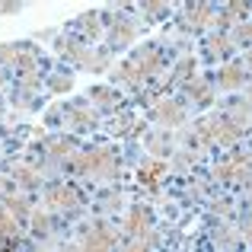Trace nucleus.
<instances>
[{
    "mask_svg": "<svg viewBox=\"0 0 252 252\" xmlns=\"http://www.w3.org/2000/svg\"><path fill=\"white\" fill-rule=\"evenodd\" d=\"M185 13H189V16H191L189 23L195 26V29H201V26H208V23H211V13H214V10H211L208 3H201V6L195 3V6H189V10H185Z\"/></svg>",
    "mask_w": 252,
    "mask_h": 252,
    "instance_id": "nucleus-15",
    "label": "nucleus"
},
{
    "mask_svg": "<svg viewBox=\"0 0 252 252\" xmlns=\"http://www.w3.org/2000/svg\"><path fill=\"white\" fill-rule=\"evenodd\" d=\"M160 70V51L157 48H137L134 55L128 58V64L115 70V80H125V83H144Z\"/></svg>",
    "mask_w": 252,
    "mask_h": 252,
    "instance_id": "nucleus-3",
    "label": "nucleus"
},
{
    "mask_svg": "<svg viewBox=\"0 0 252 252\" xmlns=\"http://www.w3.org/2000/svg\"><path fill=\"white\" fill-rule=\"evenodd\" d=\"M243 230H246V240L252 243V217H249V220H246V227H243Z\"/></svg>",
    "mask_w": 252,
    "mask_h": 252,
    "instance_id": "nucleus-26",
    "label": "nucleus"
},
{
    "mask_svg": "<svg viewBox=\"0 0 252 252\" xmlns=\"http://www.w3.org/2000/svg\"><path fill=\"white\" fill-rule=\"evenodd\" d=\"M144 13H147V16H157V13H166V3H147V6H144Z\"/></svg>",
    "mask_w": 252,
    "mask_h": 252,
    "instance_id": "nucleus-25",
    "label": "nucleus"
},
{
    "mask_svg": "<svg viewBox=\"0 0 252 252\" xmlns=\"http://www.w3.org/2000/svg\"><path fill=\"white\" fill-rule=\"evenodd\" d=\"M185 90H189V96L191 99H195V102H208V99H211V86L208 83H198V80H189V86H185Z\"/></svg>",
    "mask_w": 252,
    "mask_h": 252,
    "instance_id": "nucleus-17",
    "label": "nucleus"
},
{
    "mask_svg": "<svg viewBox=\"0 0 252 252\" xmlns=\"http://www.w3.org/2000/svg\"><path fill=\"white\" fill-rule=\"evenodd\" d=\"M217 179H223V182H236V185L252 182V160L243 154V150H233V154L217 166Z\"/></svg>",
    "mask_w": 252,
    "mask_h": 252,
    "instance_id": "nucleus-4",
    "label": "nucleus"
},
{
    "mask_svg": "<svg viewBox=\"0 0 252 252\" xmlns=\"http://www.w3.org/2000/svg\"><path fill=\"white\" fill-rule=\"evenodd\" d=\"M48 86H51V90H55V93H64V90H67V86H70V77H55V80H51Z\"/></svg>",
    "mask_w": 252,
    "mask_h": 252,
    "instance_id": "nucleus-24",
    "label": "nucleus"
},
{
    "mask_svg": "<svg viewBox=\"0 0 252 252\" xmlns=\"http://www.w3.org/2000/svg\"><path fill=\"white\" fill-rule=\"evenodd\" d=\"M150 150H154V154H166V150H169V141H166V137H150Z\"/></svg>",
    "mask_w": 252,
    "mask_h": 252,
    "instance_id": "nucleus-22",
    "label": "nucleus"
},
{
    "mask_svg": "<svg viewBox=\"0 0 252 252\" xmlns=\"http://www.w3.org/2000/svg\"><path fill=\"white\" fill-rule=\"evenodd\" d=\"M191 67H195V61H191V58H185V61L179 64L176 70H172V83H182V80H189V77H191Z\"/></svg>",
    "mask_w": 252,
    "mask_h": 252,
    "instance_id": "nucleus-20",
    "label": "nucleus"
},
{
    "mask_svg": "<svg viewBox=\"0 0 252 252\" xmlns=\"http://www.w3.org/2000/svg\"><path fill=\"white\" fill-rule=\"evenodd\" d=\"M246 74H249V70H246L243 61H230L227 67L220 70V86H223V90H240V86L246 83Z\"/></svg>",
    "mask_w": 252,
    "mask_h": 252,
    "instance_id": "nucleus-10",
    "label": "nucleus"
},
{
    "mask_svg": "<svg viewBox=\"0 0 252 252\" xmlns=\"http://www.w3.org/2000/svg\"><path fill=\"white\" fill-rule=\"evenodd\" d=\"M150 223H154L150 208L134 204V208L128 211V217H125V233H128V240H144V236H150Z\"/></svg>",
    "mask_w": 252,
    "mask_h": 252,
    "instance_id": "nucleus-6",
    "label": "nucleus"
},
{
    "mask_svg": "<svg viewBox=\"0 0 252 252\" xmlns=\"http://www.w3.org/2000/svg\"><path fill=\"white\" fill-rule=\"evenodd\" d=\"M45 204L55 211H70L80 204V191L74 189V185H51L48 191H45Z\"/></svg>",
    "mask_w": 252,
    "mask_h": 252,
    "instance_id": "nucleus-7",
    "label": "nucleus"
},
{
    "mask_svg": "<svg viewBox=\"0 0 252 252\" xmlns=\"http://www.w3.org/2000/svg\"><path fill=\"white\" fill-rule=\"evenodd\" d=\"M163 172H166V166H163L160 160H150V163H144V166H141V172H137V176H141L144 185H157V182L163 179Z\"/></svg>",
    "mask_w": 252,
    "mask_h": 252,
    "instance_id": "nucleus-12",
    "label": "nucleus"
},
{
    "mask_svg": "<svg viewBox=\"0 0 252 252\" xmlns=\"http://www.w3.org/2000/svg\"><path fill=\"white\" fill-rule=\"evenodd\" d=\"M230 42H233V48H236V45H240V48H243V45H252V23H240V26H236L233 35H230Z\"/></svg>",
    "mask_w": 252,
    "mask_h": 252,
    "instance_id": "nucleus-16",
    "label": "nucleus"
},
{
    "mask_svg": "<svg viewBox=\"0 0 252 252\" xmlns=\"http://www.w3.org/2000/svg\"><path fill=\"white\" fill-rule=\"evenodd\" d=\"M16 179H19V182H26V185H35L38 182V176L32 169H16Z\"/></svg>",
    "mask_w": 252,
    "mask_h": 252,
    "instance_id": "nucleus-23",
    "label": "nucleus"
},
{
    "mask_svg": "<svg viewBox=\"0 0 252 252\" xmlns=\"http://www.w3.org/2000/svg\"><path fill=\"white\" fill-rule=\"evenodd\" d=\"M83 252H115V230L109 223H90L80 233Z\"/></svg>",
    "mask_w": 252,
    "mask_h": 252,
    "instance_id": "nucleus-5",
    "label": "nucleus"
},
{
    "mask_svg": "<svg viewBox=\"0 0 252 252\" xmlns=\"http://www.w3.org/2000/svg\"><path fill=\"white\" fill-rule=\"evenodd\" d=\"M16 236H19V220L6 208H0V240L16 243Z\"/></svg>",
    "mask_w": 252,
    "mask_h": 252,
    "instance_id": "nucleus-11",
    "label": "nucleus"
},
{
    "mask_svg": "<svg viewBox=\"0 0 252 252\" xmlns=\"http://www.w3.org/2000/svg\"><path fill=\"white\" fill-rule=\"evenodd\" d=\"M67 252H83V249H80V246H70V249H67Z\"/></svg>",
    "mask_w": 252,
    "mask_h": 252,
    "instance_id": "nucleus-28",
    "label": "nucleus"
},
{
    "mask_svg": "<svg viewBox=\"0 0 252 252\" xmlns=\"http://www.w3.org/2000/svg\"><path fill=\"white\" fill-rule=\"evenodd\" d=\"M243 64H246V70H252V51L246 55V61H243Z\"/></svg>",
    "mask_w": 252,
    "mask_h": 252,
    "instance_id": "nucleus-27",
    "label": "nucleus"
},
{
    "mask_svg": "<svg viewBox=\"0 0 252 252\" xmlns=\"http://www.w3.org/2000/svg\"><path fill=\"white\" fill-rule=\"evenodd\" d=\"M77 26H80L83 32H90V35H96V32H99V13H86V16H80Z\"/></svg>",
    "mask_w": 252,
    "mask_h": 252,
    "instance_id": "nucleus-21",
    "label": "nucleus"
},
{
    "mask_svg": "<svg viewBox=\"0 0 252 252\" xmlns=\"http://www.w3.org/2000/svg\"><path fill=\"white\" fill-rule=\"evenodd\" d=\"M211 55H214V58H227L230 55V51H233V42H230V35H223V32H217V35H211Z\"/></svg>",
    "mask_w": 252,
    "mask_h": 252,
    "instance_id": "nucleus-14",
    "label": "nucleus"
},
{
    "mask_svg": "<svg viewBox=\"0 0 252 252\" xmlns=\"http://www.w3.org/2000/svg\"><path fill=\"white\" fill-rule=\"evenodd\" d=\"M6 208L13 211V217H16V220H26V217H29V201H26V198H19V195L6 198Z\"/></svg>",
    "mask_w": 252,
    "mask_h": 252,
    "instance_id": "nucleus-18",
    "label": "nucleus"
},
{
    "mask_svg": "<svg viewBox=\"0 0 252 252\" xmlns=\"http://www.w3.org/2000/svg\"><path fill=\"white\" fill-rule=\"evenodd\" d=\"M246 13H249V6H246V3H230V6H223V10H220V16H217V23H220V26L240 23V16H246Z\"/></svg>",
    "mask_w": 252,
    "mask_h": 252,
    "instance_id": "nucleus-13",
    "label": "nucleus"
},
{
    "mask_svg": "<svg viewBox=\"0 0 252 252\" xmlns=\"http://www.w3.org/2000/svg\"><path fill=\"white\" fill-rule=\"evenodd\" d=\"M90 99H93L96 105H115V102H118V93H115V90H105V86H102V90H93Z\"/></svg>",
    "mask_w": 252,
    "mask_h": 252,
    "instance_id": "nucleus-19",
    "label": "nucleus"
},
{
    "mask_svg": "<svg viewBox=\"0 0 252 252\" xmlns=\"http://www.w3.org/2000/svg\"><path fill=\"white\" fill-rule=\"evenodd\" d=\"M70 169H74L77 176H93V179H112L118 172L115 154H112L109 147H90V150H83V154H77L74 160H70Z\"/></svg>",
    "mask_w": 252,
    "mask_h": 252,
    "instance_id": "nucleus-1",
    "label": "nucleus"
},
{
    "mask_svg": "<svg viewBox=\"0 0 252 252\" xmlns=\"http://www.w3.org/2000/svg\"><path fill=\"white\" fill-rule=\"evenodd\" d=\"M240 134H243V122H236L230 112L198 122V141L201 144H223V147H230L233 141H240Z\"/></svg>",
    "mask_w": 252,
    "mask_h": 252,
    "instance_id": "nucleus-2",
    "label": "nucleus"
},
{
    "mask_svg": "<svg viewBox=\"0 0 252 252\" xmlns=\"http://www.w3.org/2000/svg\"><path fill=\"white\" fill-rule=\"evenodd\" d=\"M137 35V23L134 19H112V32H109V48H125L131 45Z\"/></svg>",
    "mask_w": 252,
    "mask_h": 252,
    "instance_id": "nucleus-9",
    "label": "nucleus"
},
{
    "mask_svg": "<svg viewBox=\"0 0 252 252\" xmlns=\"http://www.w3.org/2000/svg\"><path fill=\"white\" fill-rule=\"evenodd\" d=\"M246 99H249V102H252V86H249V96H246Z\"/></svg>",
    "mask_w": 252,
    "mask_h": 252,
    "instance_id": "nucleus-29",
    "label": "nucleus"
},
{
    "mask_svg": "<svg viewBox=\"0 0 252 252\" xmlns=\"http://www.w3.org/2000/svg\"><path fill=\"white\" fill-rule=\"evenodd\" d=\"M185 118V109L176 102V99H160L154 105V122H160L163 128H172V125H182Z\"/></svg>",
    "mask_w": 252,
    "mask_h": 252,
    "instance_id": "nucleus-8",
    "label": "nucleus"
}]
</instances>
